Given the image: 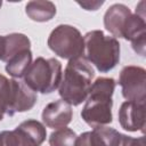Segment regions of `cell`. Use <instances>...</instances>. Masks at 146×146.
<instances>
[{"label": "cell", "instance_id": "30bf717a", "mask_svg": "<svg viewBox=\"0 0 146 146\" xmlns=\"http://www.w3.org/2000/svg\"><path fill=\"white\" fill-rule=\"evenodd\" d=\"M131 15V10L125 5L114 3L104 15V25L115 39L123 38Z\"/></svg>", "mask_w": 146, "mask_h": 146}, {"label": "cell", "instance_id": "4fadbf2b", "mask_svg": "<svg viewBox=\"0 0 146 146\" xmlns=\"http://www.w3.org/2000/svg\"><path fill=\"white\" fill-rule=\"evenodd\" d=\"M26 15L34 22H48L56 15V6L51 1H30L25 6Z\"/></svg>", "mask_w": 146, "mask_h": 146}, {"label": "cell", "instance_id": "d6986e66", "mask_svg": "<svg viewBox=\"0 0 146 146\" xmlns=\"http://www.w3.org/2000/svg\"><path fill=\"white\" fill-rule=\"evenodd\" d=\"M81 7L86 8L87 10H96L98 9L99 6L104 3V1H96V2H78Z\"/></svg>", "mask_w": 146, "mask_h": 146}, {"label": "cell", "instance_id": "ba28073f", "mask_svg": "<svg viewBox=\"0 0 146 146\" xmlns=\"http://www.w3.org/2000/svg\"><path fill=\"white\" fill-rule=\"evenodd\" d=\"M36 103V94L24 82L11 79V97L7 114L13 116L18 112L30 111Z\"/></svg>", "mask_w": 146, "mask_h": 146}, {"label": "cell", "instance_id": "e0dca14e", "mask_svg": "<svg viewBox=\"0 0 146 146\" xmlns=\"http://www.w3.org/2000/svg\"><path fill=\"white\" fill-rule=\"evenodd\" d=\"M11 97V80L0 74V121L7 114Z\"/></svg>", "mask_w": 146, "mask_h": 146}, {"label": "cell", "instance_id": "5bb4252c", "mask_svg": "<svg viewBox=\"0 0 146 146\" xmlns=\"http://www.w3.org/2000/svg\"><path fill=\"white\" fill-rule=\"evenodd\" d=\"M32 64L31 49H25L14 55L6 64V71L13 78H23Z\"/></svg>", "mask_w": 146, "mask_h": 146}, {"label": "cell", "instance_id": "8fae6325", "mask_svg": "<svg viewBox=\"0 0 146 146\" xmlns=\"http://www.w3.org/2000/svg\"><path fill=\"white\" fill-rule=\"evenodd\" d=\"M72 108L71 105L66 102L55 100L49 103L42 111V121L43 123L51 129L65 128L72 120Z\"/></svg>", "mask_w": 146, "mask_h": 146}, {"label": "cell", "instance_id": "9a60e30c", "mask_svg": "<svg viewBox=\"0 0 146 146\" xmlns=\"http://www.w3.org/2000/svg\"><path fill=\"white\" fill-rule=\"evenodd\" d=\"M5 38V51H3V62H8L14 55L18 54L22 50L30 49L31 41L30 39L22 33H10L8 35H3Z\"/></svg>", "mask_w": 146, "mask_h": 146}, {"label": "cell", "instance_id": "3957f363", "mask_svg": "<svg viewBox=\"0 0 146 146\" xmlns=\"http://www.w3.org/2000/svg\"><path fill=\"white\" fill-rule=\"evenodd\" d=\"M84 58L94 64L99 72L106 73L113 70L120 60V43L114 36L105 35L100 30H94L84 34Z\"/></svg>", "mask_w": 146, "mask_h": 146}, {"label": "cell", "instance_id": "7a4b0ae2", "mask_svg": "<svg viewBox=\"0 0 146 146\" xmlns=\"http://www.w3.org/2000/svg\"><path fill=\"white\" fill-rule=\"evenodd\" d=\"M114 89L115 81L112 78H98L91 84L81 111V117L88 125L97 128L112 122V95Z\"/></svg>", "mask_w": 146, "mask_h": 146}, {"label": "cell", "instance_id": "8992f818", "mask_svg": "<svg viewBox=\"0 0 146 146\" xmlns=\"http://www.w3.org/2000/svg\"><path fill=\"white\" fill-rule=\"evenodd\" d=\"M122 96L130 102L145 103L146 96V71L140 66H124L119 76Z\"/></svg>", "mask_w": 146, "mask_h": 146}, {"label": "cell", "instance_id": "52a82bcc", "mask_svg": "<svg viewBox=\"0 0 146 146\" xmlns=\"http://www.w3.org/2000/svg\"><path fill=\"white\" fill-rule=\"evenodd\" d=\"M146 111L145 103L141 102H124L119 110V122L124 130L145 131Z\"/></svg>", "mask_w": 146, "mask_h": 146}, {"label": "cell", "instance_id": "9c48e42d", "mask_svg": "<svg viewBox=\"0 0 146 146\" xmlns=\"http://www.w3.org/2000/svg\"><path fill=\"white\" fill-rule=\"evenodd\" d=\"M16 146H40L47 136L46 127L36 120H26L13 130Z\"/></svg>", "mask_w": 146, "mask_h": 146}, {"label": "cell", "instance_id": "2e32d148", "mask_svg": "<svg viewBox=\"0 0 146 146\" xmlns=\"http://www.w3.org/2000/svg\"><path fill=\"white\" fill-rule=\"evenodd\" d=\"M76 133L70 128H60L51 132L49 137V146H75Z\"/></svg>", "mask_w": 146, "mask_h": 146}, {"label": "cell", "instance_id": "277c9868", "mask_svg": "<svg viewBox=\"0 0 146 146\" xmlns=\"http://www.w3.org/2000/svg\"><path fill=\"white\" fill-rule=\"evenodd\" d=\"M62 64L56 58L38 57L24 74V82L35 92L50 94L62 81Z\"/></svg>", "mask_w": 146, "mask_h": 146}, {"label": "cell", "instance_id": "44dd1931", "mask_svg": "<svg viewBox=\"0 0 146 146\" xmlns=\"http://www.w3.org/2000/svg\"><path fill=\"white\" fill-rule=\"evenodd\" d=\"M1 6H2V2H1V1H0V8H1Z\"/></svg>", "mask_w": 146, "mask_h": 146}, {"label": "cell", "instance_id": "ac0fdd59", "mask_svg": "<svg viewBox=\"0 0 146 146\" xmlns=\"http://www.w3.org/2000/svg\"><path fill=\"white\" fill-rule=\"evenodd\" d=\"M145 137H139V138H132L130 136L120 133L114 146H145Z\"/></svg>", "mask_w": 146, "mask_h": 146}, {"label": "cell", "instance_id": "5b68a950", "mask_svg": "<svg viewBox=\"0 0 146 146\" xmlns=\"http://www.w3.org/2000/svg\"><path fill=\"white\" fill-rule=\"evenodd\" d=\"M48 47L55 55L70 60L83 56V36L76 27L60 24L51 31L48 38Z\"/></svg>", "mask_w": 146, "mask_h": 146}, {"label": "cell", "instance_id": "ffe728a7", "mask_svg": "<svg viewBox=\"0 0 146 146\" xmlns=\"http://www.w3.org/2000/svg\"><path fill=\"white\" fill-rule=\"evenodd\" d=\"M3 51H5V38L3 35H0V60H2Z\"/></svg>", "mask_w": 146, "mask_h": 146}, {"label": "cell", "instance_id": "6da1fadb", "mask_svg": "<svg viewBox=\"0 0 146 146\" xmlns=\"http://www.w3.org/2000/svg\"><path fill=\"white\" fill-rule=\"evenodd\" d=\"M94 76V68L84 56L70 59L59 84V96L70 105H80L88 97Z\"/></svg>", "mask_w": 146, "mask_h": 146}, {"label": "cell", "instance_id": "7c38bea8", "mask_svg": "<svg viewBox=\"0 0 146 146\" xmlns=\"http://www.w3.org/2000/svg\"><path fill=\"white\" fill-rule=\"evenodd\" d=\"M120 132L110 127H97L76 137L75 146H114Z\"/></svg>", "mask_w": 146, "mask_h": 146}]
</instances>
